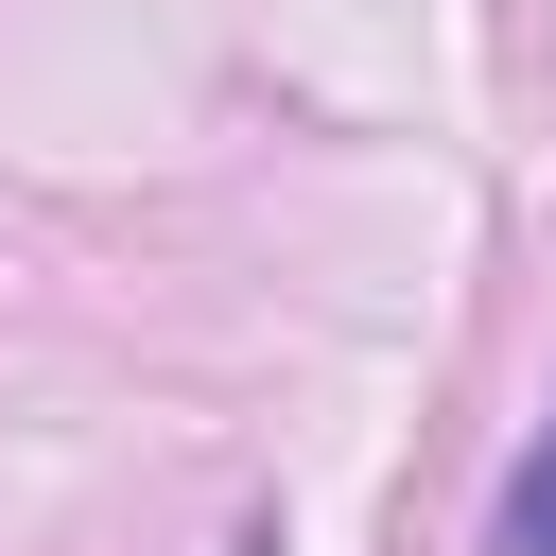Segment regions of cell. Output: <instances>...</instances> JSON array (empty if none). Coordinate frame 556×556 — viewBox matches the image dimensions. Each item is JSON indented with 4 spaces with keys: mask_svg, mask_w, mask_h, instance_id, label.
Returning <instances> with one entry per match:
<instances>
[{
    "mask_svg": "<svg viewBox=\"0 0 556 556\" xmlns=\"http://www.w3.org/2000/svg\"><path fill=\"white\" fill-rule=\"evenodd\" d=\"M486 556H556V434L504 469V521H486Z\"/></svg>",
    "mask_w": 556,
    "mask_h": 556,
    "instance_id": "obj_1",
    "label": "cell"
}]
</instances>
